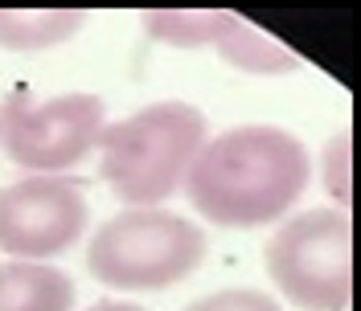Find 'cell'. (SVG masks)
<instances>
[{"label":"cell","mask_w":361,"mask_h":311,"mask_svg":"<svg viewBox=\"0 0 361 311\" xmlns=\"http://www.w3.org/2000/svg\"><path fill=\"white\" fill-rule=\"evenodd\" d=\"M308 180L312 160L292 132L250 123L205 139L180 189L205 222L250 229L292 213Z\"/></svg>","instance_id":"obj_1"},{"label":"cell","mask_w":361,"mask_h":311,"mask_svg":"<svg viewBox=\"0 0 361 311\" xmlns=\"http://www.w3.org/2000/svg\"><path fill=\"white\" fill-rule=\"evenodd\" d=\"M209 45L222 53V62H230L234 70H247V74H288V70H295V58L283 45L263 37L259 29H250L234 13L218 17V29H214Z\"/></svg>","instance_id":"obj_8"},{"label":"cell","mask_w":361,"mask_h":311,"mask_svg":"<svg viewBox=\"0 0 361 311\" xmlns=\"http://www.w3.org/2000/svg\"><path fill=\"white\" fill-rule=\"evenodd\" d=\"M185 311H279V303L267 291L234 287V291H214V295H205L197 303H189Z\"/></svg>","instance_id":"obj_11"},{"label":"cell","mask_w":361,"mask_h":311,"mask_svg":"<svg viewBox=\"0 0 361 311\" xmlns=\"http://www.w3.org/2000/svg\"><path fill=\"white\" fill-rule=\"evenodd\" d=\"M74 283L45 262H0V311H70Z\"/></svg>","instance_id":"obj_7"},{"label":"cell","mask_w":361,"mask_h":311,"mask_svg":"<svg viewBox=\"0 0 361 311\" xmlns=\"http://www.w3.org/2000/svg\"><path fill=\"white\" fill-rule=\"evenodd\" d=\"M205 262V234L169 209H128L94 229L90 274L115 291H164Z\"/></svg>","instance_id":"obj_3"},{"label":"cell","mask_w":361,"mask_h":311,"mask_svg":"<svg viewBox=\"0 0 361 311\" xmlns=\"http://www.w3.org/2000/svg\"><path fill=\"white\" fill-rule=\"evenodd\" d=\"M87 311H148V307H135V303H123V299H103V303H94Z\"/></svg>","instance_id":"obj_13"},{"label":"cell","mask_w":361,"mask_h":311,"mask_svg":"<svg viewBox=\"0 0 361 311\" xmlns=\"http://www.w3.org/2000/svg\"><path fill=\"white\" fill-rule=\"evenodd\" d=\"M218 17H222V13H197V8H152V13H144V29H148V37H157V42L180 45V49H202V45H209V37H214Z\"/></svg>","instance_id":"obj_10"},{"label":"cell","mask_w":361,"mask_h":311,"mask_svg":"<svg viewBox=\"0 0 361 311\" xmlns=\"http://www.w3.org/2000/svg\"><path fill=\"white\" fill-rule=\"evenodd\" d=\"M87 197L74 180L29 177L0 189V250L17 262L54 258L82 238Z\"/></svg>","instance_id":"obj_6"},{"label":"cell","mask_w":361,"mask_h":311,"mask_svg":"<svg viewBox=\"0 0 361 311\" xmlns=\"http://www.w3.org/2000/svg\"><path fill=\"white\" fill-rule=\"evenodd\" d=\"M324 189L341 201V209L349 205V132H341L324 152Z\"/></svg>","instance_id":"obj_12"},{"label":"cell","mask_w":361,"mask_h":311,"mask_svg":"<svg viewBox=\"0 0 361 311\" xmlns=\"http://www.w3.org/2000/svg\"><path fill=\"white\" fill-rule=\"evenodd\" d=\"M267 274L304 311H349L353 295V222L345 209H308L275 229Z\"/></svg>","instance_id":"obj_4"},{"label":"cell","mask_w":361,"mask_h":311,"mask_svg":"<svg viewBox=\"0 0 361 311\" xmlns=\"http://www.w3.org/2000/svg\"><path fill=\"white\" fill-rule=\"evenodd\" d=\"M103 115V99L94 94H58L33 103L29 90L17 87L0 107V144L17 168L33 177H58L99 148L107 127Z\"/></svg>","instance_id":"obj_5"},{"label":"cell","mask_w":361,"mask_h":311,"mask_svg":"<svg viewBox=\"0 0 361 311\" xmlns=\"http://www.w3.org/2000/svg\"><path fill=\"white\" fill-rule=\"evenodd\" d=\"M82 21H87V13H78V8H37V13L0 8V49L42 53V49L70 42L82 29Z\"/></svg>","instance_id":"obj_9"},{"label":"cell","mask_w":361,"mask_h":311,"mask_svg":"<svg viewBox=\"0 0 361 311\" xmlns=\"http://www.w3.org/2000/svg\"><path fill=\"white\" fill-rule=\"evenodd\" d=\"M205 139L209 123L197 107L177 99L152 103L103 127V180L132 209H160L185 184Z\"/></svg>","instance_id":"obj_2"}]
</instances>
